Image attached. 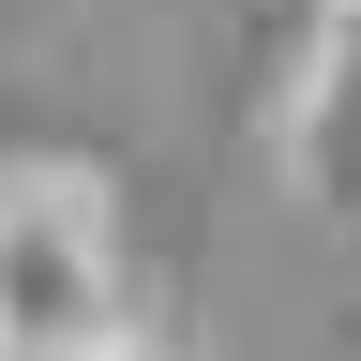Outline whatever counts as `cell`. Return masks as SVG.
I'll use <instances>...</instances> for the list:
<instances>
[{"label": "cell", "instance_id": "obj_2", "mask_svg": "<svg viewBox=\"0 0 361 361\" xmlns=\"http://www.w3.org/2000/svg\"><path fill=\"white\" fill-rule=\"evenodd\" d=\"M286 166L316 211H361V0H316L301 75H286Z\"/></svg>", "mask_w": 361, "mask_h": 361}, {"label": "cell", "instance_id": "obj_1", "mask_svg": "<svg viewBox=\"0 0 361 361\" xmlns=\"http://www.w3.org/2000/svg\"><path fill=\"white\" fill-rule=\"evenodd\" d=\"M121 346V241L75 166L0 180V361H90Z\"/></svg>", "mask_w": 361, "mask_h": 361}]
</instances>
